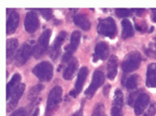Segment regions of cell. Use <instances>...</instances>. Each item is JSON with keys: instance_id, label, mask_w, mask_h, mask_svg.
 <instances>
[{"instance_id": "cell-1", "label": "cell", "mask_w": 156, "mask_h": 116, "mask_svg": "<svg viewBox=\"0 0 156 116\" xmlns=\"http://www.w3.org/2000/svg\"><path fill=\"white\" fill-rule=\"evenodd\" d=\"M63 97V88L60 85H55L51 89L45 109V116H52L58 109Z\"/></svg>"}, {"instance_id": "cell-2", "label": "cell", "mask_w": 156, "mask_h": 116, "mask_svg": "<svg viewBox=\"0 0 156 116\" xmlns=\"http://www.w3.org/2000/svg\"><path fill=\"white\" fill-rule=\"evenodd\" d=\"M141 61H142V56L138 51H131L123 59L122 62V70L124 74L132 72L139 68Z\"/></svg>"}, {"instance_id": "cell-3", "label": "cell", "mask_w": 156, "mask_h": 116, "mask_svg": "<svg viewBox=\"0 0 156 116\" xmlns=\"http://www.w3.org/2000/svg\"><path fill=\"white\" fill-rule=\"evenodd\" d=\"M97 32L99 35L109 38H114L117 35V25L111 17L100 19L97 24Z\"/></svg>"}, {"instance_id": "cell-4", "label": "cell", "mask_w": 156, "mask_h": 116, "mask_svg": "<svg viewBox=\"0 0 156 116\" xmlns=\"http://www.w3.org/2000/svg\"><path fill=\"white\" fill-rule=\"evenodd\" d=\"M33 74L42 82H49L53 76V65L49 61H41L32 69Z\"/></svg>"}, {"instance_id": "cell-5", "label": "cell", "mask_w": 156, "mask_h": 116, "mask_svg": "<svg viewBox=\"0 0 156 116\" xmlns=\"http://www.w3.org/2000/svg\"><path fill=\"white\" fill-rule=\"evenodd\" d=\"M80 36H81V35L79 31H74L71 34V36H70V42H69V44L66 47L65 53L62 56V61L64 63L69 62L73 59L72 55L74 54V52L78 49V48L80 46Z\"/></svg>"}, {"instance_id": "cell-6", "label": "cell", "mask_w": 156, "mask_h": 116, "mask_svg": "<svg viewBox=\"0 0 156 116\" xmlns=\"http://www.w3.org/2000/svg\"><path fill=\"white\" fill-rule=\"evenodd\" d=\"M105 79H106V76L104 75V72L100 70H95L93 75L91 84L89 85L87 89L84 92L85 96H86L88 98H92L94 97V93L96 92V90L104 84Z\"/></svg>"}, {"instance_id": "cell-7", "label": "cell", "mask_w": 156, "mask_h": 116, "mask_svg": "<svg viewBox=\"0 0 156 116\" xmlns=\"http://www.w3.org/2000/svg\"><path fill=\"white\" fill-rule=\"evenodd\" d=\"M51 31L50 29H47V30H45L39 36L37 44L35 46L34 55L36 59H40V58L46 53L49 48V42L51 39Z\"/></svg>"}, {"instance_id": "cell-8", "label": "cell", "mask_w": 156, "mask_h": 116, "mask_svg": "<svg viewBox=\"0 0 156 116\" xmlns=\"http://www.w3.org/2000/svg\"><path fill=\"white\" fill-rule=\"evenodd\" d=\"M35 52V47L30 45L29 43H24L22 47L18 49L15 55V64L18 67L24 65L28 60L30 59L31 56Z\"/></svg>"}, {"instance_id": "cell-9", "label": "cell", "mask_w": 156, "mask_h": 116, "mask_svg": "<svg viewBox=\"0 0 156 116\" xmlns=\"http://www.w3.org/2000/svg\"><path fill=\"white\" fill-rule=\"evenodd\" d=\"M39 27V20L37 13L35 10H31L26 13L24 18V29L27 33L34 34Z\"/></svg>"}, {"instance_id": "cell-10", "label": "cell", "mask_w": 156, "mask_h": 116, "mask_svg": "<svg viewBox=\"0 0 156 116\" xmlns=\"http://www.w3.org/2000/svg\"><path fill=\"white\" fill-rule=\"evenodd\" d=\"M66 31H61L59 33V35L56 36V38L54 39L52 45L50 48V57L52 61L57 60V58L59 57V55L61 54V47L63 45V43L66 40Z\"/></svg>"}, {"instance_id": "cell-11", "label": "cell", "mask_w": 156, "mask_h": 116, "mask_svg": "<svg viewBox=\"0 0 156 116\" xmlns=\"http://www.w3.org/2000/svg\"><path fill=\"white\" fill-rule=\"evenodd\" d=\"M122 107H123V95L120 89H116L113 98L111 116H122Z\"/></svg>"}, {"instance_id": "cell-12", "label": "cell", "mask_w": 156, "mask_h": 116, "mask_svg": "<svg viewBox=\"0 0 156 116\" xmlns=\"http://www.w3.org/2000/svg\"><path fill=\"white\" fill-rule=\"evenodd\" d=\"M109 55V47L107 42H99L95 45L94 53L93 57V61L95 62L97 61H105Z\"/></svg>"}, {"instance_id": "cell-13", "label": "cell", "mask_w": 156, "mask_h": 116, "mask_svg": "<svg viewBox=\"0 0 156 116\" xmlns=\"http://www.w3.org/2000/svg\"><path fill=\"white\" fill-rule=\"evenodd\" d=\"M25 90V85L24 84H20L18 88L13 91V93L10 95L9 98L8 99V104H7V111H12L15 108L19 102L20 98H22L23 92Z\"/></svg>"}, {"instance_id": "cell-14", "label": "cell", "mask_w": 156, "mask_h": 116, "mask_svg": "<svg viewBox=\"0 0 156 116\" xmlns=\"http://www.w3.org/2000/svg\"><path fill=\"white\" fill-rule=\"evenodd\" d=\"M150 100H151L150 96L147 93L145 92L140 93L134 105V112L136 116H140L144 112V111L146 110V108L150 103Z\"/></svg>"}, {"instance_id": "cell-15", "label": "cell", "mask_w": 156, "mask_h": 116, "mask_svg": "<svg viewBox=\"0 0 156 116\" xmlns=\"http://www.w3.org/2000/svg\"><path fill=\"white\" fill-rule=\"evenodd\" d=\"M87 76H88V68L83 66L80 68V70L78 72L77 81L75 83V88L71 91V93H70L73 97H77L81 92Z\"/></svg>"}, {"instance_id": "cell-16", "label": "cell", "mask_w": 156, "mask_h": 116, "mask_svg": "<svg viewBox=\"0 0 156 116\" xmlns=\"http://www.w3.org/2000/svg\"><path fill=\"white\" fill-rule=\"evenodd\" d=\"M20 22V15L16 10H11L8 15L6 32L7 35H12L15 33Z\"/></svg>"}, {"instance_id": "cell-17", "label": "cell", "mask_w": 156, "mask_h": 116, "mask_svg": "<svg viewBox=\"0 0 156 116\" xmlns=\"http://www.w3.org/2000/svg\"><path fill=\"white\" fill-rule=\"evenodd\" d=\"M118 72V59L117 57L112 55L107 63V78L109 80H114Z\"/></svg>"}, {"instance_id": "cell-18", "label": "cell", "mask_w": 156, "mask_h": 116, "mask_svg": "<svg viewBox=\"0 0 156 116\" xmlns=\"http://www.w3.org/2000/svg\"><path fill=\"white\" fill-rule=\"evenodd\" d=\"M79 68V61L76 59V58H73V59L70 61L67 64V66L66 67L64 72H63V77L65 80H71L75 74L77 72V70Z\"/></svg>"}, {"instance_id": "cell-19", "label": "cell", "mask_w": 156, "mask_h": 116, "mask_svg": "<svg viewBox=\"0 0 156 116\" xmlns=\"http://www.w3.org/2000/svg\"><path fill=\"white\" fill-rule=\"evenodd\" d=\"M73 22L76 26L80 27V29L84 31H89L91 29V22L87 18V16L83 13L76 14L73 17Z\"/></svg>"}, {"instance_id": "cell-20", "label": "cell", "mask_w": 156, "mask_h": 116, "mask_svg": "<svg viewBox=\"0 0 156 116\" xmlns=\"http://www.w3.org/2000/svg\"><path fill=\"white\" fill-rule=\"evenodd\" d=\"M146 85L148 88H156V63H151L147 68Z\"/></svg>"}, {"instance_id": "cell-21", "label": "cell", "mask_w": 156, "mask_h": 116, "mask_svg": "<svg viewBox=\"0 0 156 116\" xmlns=\"http://www.w3.org/2000/svg\"><path fill=\"white\" fill-rule=\"evenodd\" d=\"M21 75L20 74H15L12 77L11 79L9 80V82L7 84V88H6V91H7V99L9 98L10 95L13 93V91L15 90L19 85H20V82H21Z\"/></svg>"}, {"instance_id": "cell-22", "label": "cell", "mask_w": 156, "mask_h": 116, "mask_svg": "<svg viewBox=\"0 0 156 116\" xmlns=\"http://www.w3.org/2000/svg\"><path fill=\"white\" fill-rule=\"evenodd\" d=\"M122 38L123 40L128 39L130 37H132L134 35V28L133 25L131 23V22L127 19H123L122 21Z\"/></svg>"}, {"instance_id": "cell-23", "label": "cell", "mask_w": 156, "mask_h": 116, "mask_svg": "<svg viewBox=\"0 0 156 116\" xmlns=\"http://www.w3.org/2000/svg\"><path fill=\"white\" fill-rule=\"evenodd\" d=\"M19 46L18 39L16 38H11L7 41V61H9L14 55H16V51Z\"/></svg>"}, {"instance_id": "cell-24", "label": "cell", "mask_w": 156, "mask_h": 116, "mask_svg": "<svg viewBox=\"0 0 156 116\" xmlns=\"http://www.w3.org/2000/svg\"><path fill=\"white\" fill-rule=\"evenodd\" d=\"M43 85H41V84H38L35 86H33V88H30L29 92H28V96H27V99L30 101V102L33 104H35V102L37 101L40 92L42 91V89H43Z\"/></svg>"}, {"instance_id": "cell-25", "label": "cell", "mask_w": 156, "mask_h": 116, "mask_svg": "<svg viewBox=\"0 0 156 116\" xmlns=\"http://www.w3.org/2000/svg\"><path fill=\"white\" fill-rule=\"evenodd\" d=\"M138 80H139V75H133L129 76L124 83L126 89L127 90L136 89L138 85Z\"/></svg>"}, {"instance_id": "cell-26", "label": "cell", "mask_w": 156, "mask_h": 116, "mask_svg": "<svg viewBox=\"0 0 156 116\" xmlns=\"http://www.w3.org/2000/svg\"><path fill=\"white\" fill-rule=\"evenodd\" d=\"M92 116H107L105 112V106L102 102H98L94 105Z\"/></svg>"}, {"instance_id": "cell-27", "label": "cell", "mask_w": 156, "mask_h": 116, "mask_svg": "<svg viewBox=\"0 0 156 116\" xmlns=\"http://www.w3.org/2000/svg\"><path fill=\"white\" fill-rule=\"evenodd\" d=\"M142 92L141 90H136V91H134V92H131L129 95H128V98H127V104L129 106H134L136 101L138 98V96L140 95V93Z\"/></svg>"}, {"instance_id": "cell-28", "label": "cell", "mask_w": 156, "mask_h": 116, "mask_svg": "<svg viewBox=\"0 0 156 116\" xmlns=\"http://www.w3.org/2000/svg\"><path fill=\"white\" fill-rule=\"evenodd\" d=\"M133 9H128V8H116L115 9V14L118 18H126L131 15Z\"/></svg>"}, {"instance_id": "cell-29", "label": "cell", "mask_w": 156, "mask_h": 116, "mask_svg": "<svg viewBox=\"0 0 156 116\" xmlns=\"http://www.w3.org/2000/svg\"><path fill=\"white\" fill-rule=\"evenodd\" d=\"M38 11L41 14V16L47 21H50L52 18L53 12H52L51 8H40V9H38Z\"/></svg>"}, {"instance_id": "cell-30", "label": "cell", "mask_w": 156, "mask_h": 116, "mask_svg": "<svg viewBox=\"0 0 156 116\" xmlns=\"http://www.w3.org/2000/svg\"><path fill=\"white\" fill-rule=\"evenodd\" d=\"M28 111L25 108H19L14 111L9 116H27Z\"/></svg>"}, {"instance_id": "cell-31", "label": "cell", "mask_w": 156, "mask_h": 116, "mask_svg": "<svg viewBox=\"0 0 156 116\" xmlns=\"http://www.w3.org/2000/svg\"><path fill=\"white\" fill-rule=\"evenodd\" d=\"M155 111H156V106L153 102H151L147 110V111L144 113L143 116H155Z\"/></svg>"}, {"instance_id": "cell-32", "label": "cell", "mask_w": 156, "mask_h": 116, "mask_svg": "<svg viewBox=\"0 0 156 116\" xmlns=\"http://www.w3.org/2000/svg\"><path fill=\"white\" fill-rule=\"evenodd\" d=\"M145 53H146L150 58H152V59H156V48H148L145 49Z\"/></svg>"}, {"instance_id": "cell-33", "label": "cell", "mask_w": 156, "mask_h": 116, "mask_svg": "<svg viewBox=\"0 0 156 116\" xmlns=\"http://www.w3.org/2000/svg\"><path fill=\"white\" fill-rule=\"evenodd\" d=\"M136 30L139 31V32H145L146 29H147V24L145 22H142L141 24L136 23Z\"/></svg>"}, {"instance_id": "cell-34", "label": "cell", "mask_w": 156, "mask_h": 116, "mask_svg": "<svg viewBox=\"0 0 156 116\" xmlns=\"http://www.w3.org/2000/svg\"><path fill=\"white\" fill-rule=\"evenodd\" d=\"M109 89H110V85L108 84H107V85L104 88V90H103V94L105 97H108V93H109Z\"/></svg>"}, {"instance_id": "cell-35", "label": "cell", "mask_w": 156, "mask_h": 116, "mask_svg": "<svg viewBox=\"0 0 156 116\" xmlns=\"http://www.w3.org/2000/svg\"><path fill=\"white\" fill-rule=\"evenodd\" d=\"M151 21H152L153 22L156 23V9H155V8L151 9Z\"/></svg>"}, {"instance_id": "cell-36", "label": "cell", "mask_w": 156, "mask_h": 116, "mask_svg": "<svg viewBox=\"0 0 156 116\" xmlns=\"http://www.w3.org/2000/svg\"><path fill=\"white\" fill-rule=\"evenodd\" d=\"M133 10H135V12L136 13V15L140 16L141 14L145 12V10H146V9H144V8H137V9H133Z\"/></svg>"}, {"instance_id": "cell-37", "label": "cell", "mask_w": 156, "mask_h": 116, "mask_svg": "<svg viewBox=\"0 0 156 116\" xmlns=\"http://www.w3.org/2000/svg\"><path fill=\"white\" fill-rule=\"evenodd\" d=\"M72 116H83V114H82V108H80L79 111H77Z\"/></svg>"}, {"instance_id": "cell-38", "label": "cell", "mask_w": 156, "mask_h": 116, "mask_svg": "<svg viewBox=\"0 0 156 116\" xmlns=\"http://www.w3.org/2000/svg\"><path fill=\"white\" fill-rule=\"evenodd\" d=\"M38 114H39V109L37 108V109H36L35 111L31 114V116H38Z\"/></svg>"}, {"instance_id": "cell-39", "label": "cell", "mask_w": 156, "mask_h": 116, "mask_svg": "<svg viewBox=\"0 0 156 116\" xmlns=\"http://www.w3.org/2000/svg\"><path fill=\"white\" fill-rule=\"evenodd\" d=\"M155 48H156V43H155Z\"/></svg>"}]
</instances>
